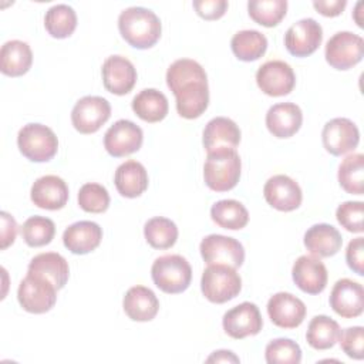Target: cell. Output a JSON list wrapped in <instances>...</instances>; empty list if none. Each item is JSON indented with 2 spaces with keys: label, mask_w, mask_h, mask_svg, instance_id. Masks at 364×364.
Segmentation results:
<instances>
[{
  "label": "cell",
  "mask_w": 364,
  "mask_h": 364,
  "mask_svg": "<svg viewBox=\"0 0 364 364\" xmlns=\"http://www.w3.org/2000/svg\"><path fill=\"white\" fill-rule=\"evenodd\" d=\"M200 289L209 301L222 304L240 293L242 279L236 269L230 266L208 264L202 273Z\"/></svg>",
  "instance_id": "obj_4"
},
{
  "label": "cell",
  "mask_w": 364,
  "mask_h": 364,
  "mask_svg": "<svg viewBox=\"0 0 364 364\" xmlns=\"http://www.w3.org/2000/svg\"><path fill=\"white\" fill-rule=\"evenodd\" d=\"M102 84L107 91L115 95L128 94L136 82L134 64L122 55H109L102 64Z\"/></svg>",
  "instance_id": "obj_19"
},
{
  "label": "cell",
  "mask_w": 364,
  "mask_h": 364,
  "mask_svg": "<svg viewBox=\"0 0 364 364\" xmlns=\"http://www.w3.org/2000/svg\"><path fill=\"white\" fill-rule=\"evenodd\" d=\"M323 41V28L314 18H301L284 34V46L294 57L311 55Z\"/></svg>",
  "instance_id": "obj_13"
},
{
  "label": "cell",
  "mask_w": 364,
  "mask_h": 364,
  "mask_svg": "<svg viewBox=\"0 0 364 364\" xmlns=\"http://www.w3.org/2000/svg\"><path fill=\"white\" fill-rule=\"evenodd\" d=\"M114 183L119 195L136 198L148 188V173L145 166L134 159L121 164L114 175Z\"/></svg>",
  "instance_id": "obj_27"
},
{
  "label": "cell",
  "mask_w": 364,
  "mask_h": 364,
  "mask_svg": "<svg viewBox=\"0 0 364 364\" xmlns=\"http://www.w3.org/2000/svg\"><path fill=\"white\" fill-rule=\"evenodd\" d=\"M44 27L51 37L67 38L77 27V14L74 9L67 4H55L47 10Z\"/></svg>",
  "instance_id": "obj_34"
},
{
  "label": "cell",
  "mask_w": 364,
  "mask_h": 364,
  "mask_svg": "<svg viewBox=\"0 0 364 364\" xmlns=\"http://www.w3.org/2000/svg\"><path fill=\"white\" fill-rule=\"evenodd\" d=\"M326 61L336 70H348L364 55V40L351 31L336 33L326 44Z\"/></svg>",
  "instance_id": "obj_7"
},
{
  "label": "cell",
  "mask_w": 364,
  "mask_h": 364,
  "mask_svg": "<svg viewBox=\"0 0 364 364\" xmlns=\"http://www.w3.org/2000/svg\"><path fill=\"white\" fill-rule=\"evenodd\" d=\"M269 364H299L301 361L300 346L290 338L272 340L264 350Z\"/></svg>",
  "instance_id": "obj_40"
},
{
  "label": "cell",
  "mask_w": 364,
  "mask_h": 364,
  "mask_svg": "<svg viewBox=\"0 0 364 364\" xmlns=\"http://www.w3.org/2000/svg\"><path fill=\"white\" fill-rule=\"evenodd\" d=\"M340 186L353 195H363L364 192V155L351 154L343 159L338 166Z\"/></svg>",
  "instance_id": "obj_35"
},
{
  "label": "cell",
  "mask_w": 364,
  "mask_h": 364,
  "mask_svg": "<svg viewBox=\"0 0 364 364\" xmlns=\"http://www.w3.org/2000/svg\"><path fill=\"white\" fill-rule=\"evenodd\" d=\"M226 0H195L193 9L196 10L198 16L205 20H218L228 10Z\"/></svg>",
  "instance_id": "obj_44"
},
{
  "label": "cell",
  "mask_w": 364,
  "mask_h": 364,
  "mask_svg": "<svg viewBox=\"0 0 364 364\" xmlns=\"http://www.w3.org/2000/svg\"><path fill=\"white\" fill-rule=\"evenodd\" d=\"M240 169L242 161L236 149H215L208 152L203 165V179L209 189L215 192H228L237 185Z\"/></svg>",
  "instance_id": "obj_2"
},
{
  "label": "cell",
  "mask_w": 364,
  "mask_h": 364,
  "mask_svg": "<svg viewBox=\"0 0 364 364\" xmlns=\"http://www.w3.org/2000/svg\"><path fill=\"white\" fill-rule=\"evenodd\" d=\"M256 82L266 95L283 97L293 91L296 75L287 63L282 60H272L259 67L256 73Z\"/></svg>",
  "instance_id": "obj_11"
},
{
  "label": "cell",
  "mask_w": 364,
  "mask_h": 364,
  "mask_svg": "<svg viewBox=\"0 0 364 364\" xmlns=\"http://www.w3.org/2000/svg\"><path fill=\"white\" fill-rule=\"evenodd\" d=\"M347 1L346 0H318L313 1V7L326 17H336L343 13Z\"/></svg>",
  "instance_id": "obj_47"
},
{
  "label": "cell",
  "mask_w": 364,
  "mask_h": 364,
  "mask_svg": "<svg viewBox=\"0 0 364 364\" xmlns=\"http://www.w3.org/2000/svg\"><path fill=\"white\" fill-rule=\"evenodd\" d=\"M247 11L250 18L263 26L274 27L277 26L287 11L286 0H252L247 3Z\"/></svg>",
  "instance_id": "obj_37"
},
{
  "label": "cell",
  "mask_w": 364,
  "mask_h": 364,
  "mask_svg": "<svg viewBox=\"0 0 364 364\" xmlns=\"http://www.w3.org/2000/svg\"><path fill=\"white\" fill-rule=\"evenodd\" d=\"M340 346L341 350L354 360H363L364 357V328L361 326L348 327L340 333Z\"/></svg>",
  "instance_id": "obj_43"
},
{
  "label": "cell",
  "mask_w": 364,
  "mask_h": 364,
  "mask_svg": "<svg viewBox=\"0 0 364 364\" xmlns=\"http://www.w3.org/2000/svg\"><path fill=\"white\" fill-rule=\"evenodd\" d=\"M230 47L237 60L255 61L266 53L267 38L257 30H242L232 37Z\"/></svg>",
  "instance_id": "obj_33"
},
{
  "label": "cell",
  "mask_w": 364,
  "mask_h": 364,
  "mask_svg": "<svg viewBox=\"0 0 364 364\" xmlns=\"http://www.w3.org/2000/svg\"><path fill=\"white\" fill-rule=\"evenodd\" d=\"M266 202L282 212H291L301 203L303 193L299 183L287 175H274L267 179L263 188Z\"/></svg>",
  "instance_id": "obj_15"
},
{
  "label": "cell",
  "mask_w": 364,
  "mask_h": 364,
  "mask_svg": "<svg viewBox=\"0 0 364 364\" xmlns=\"http://www.w3.org/2000/svg\"><path fill=\"white\" fill-rule=\"evenodd\" d=\"M202 141L206 152L220 148L235 149L240 142V129L230 118L216 117L206 124Z\"/></svg>",
  "instance_id": "obj_24"
},
{
  "label": "cell",
  "mask_w": 364,
  "mask_h": 364,
  "mask_svg": "<svg viewBox=\"0 0 364 364\" xmlns=\"http://www.w3.org/2000/svg\"><path fill=\"white\" fill-rule=\"evenodd\" d=\"M17 146L28 161L47 162L57 154L58 139L51 128L31 122L18 131Z\"/></svg>",
  "instance_id": "obj_5"
},
{
  "label": "cell",
  "mask_w": 364,
  "mask_h": 364,
  "mask_svg": "<svg viewBox=\"0 0 364 364\" xmlns=\"http://www.w3.org/2000/svg\"><path fill=\"white\" fill-rule=\"evenodd\" d=\"M293 282L307 294H320L327 286V269L324 263L310 255L300 256L291 269Z\"/></svg>",
  "instance_id": "obj_18"
},
{
  "label": "cell",
  "mask_w": 364,
  "mask_h": 364,
  "mask_svg": "<svg viewBox=\"0 0 364 364\" xmlns=\"http://www.w3.org/2000/svg\"><path fill=\"white\" fill-rule=\"evenodd\" d=\"M198 80H208L203 67L189 58H181L172 63L166 71V84L171 91H175L178 87Z\"/></svg>",
  "instance_id": "obj_38"
},
{
  "label": "cell",
  "mask_w": 364,
  "mask_h": 364,
  "mask_svg": "<svg viewBox=\"0 0 364 364\" xmlns=\"http://www.w3.org/2000/svg\"><path fill=\"white\" fill-rule=\"evenodd\" d=\"M200 256L208 264H225L237 269L243 264L245 249L239 240L223 235H209L202 239Z\"/></svg>",
  "instance_id": "obj_8"
},
{
  "label": "cell",
  "mask_w": 364,
  "mask_h": 364,
  "mask_svg": "<svg viewBox=\"0 0 364 364\" xmlns=\"http://www.w3.org/2000/svg\"><path fill=\"white\" fill-rule=\"evenodd\" d=\"M341 328L338 323L328 316L320 314L314 316L307 327L306 340L314 350H328L331 348L340 337Z\"/></svg>",
  "instance_id": "obj_31"
},
{
  "label": "cell",
  "mask_w": 364,
  "mask_h": 364,
  "mask_svg": "<svg viewBox=\"0 0 364 364\" xmlns=\"http://www.w3.org/2000/svg\"><path fill=\"white\" fill-rule=\"evenodd\" d=\"M323 146L334 156L351 152L360 142V131L348 118H333L321 131Z\"/></svg>",
  "instance_id": "obj_14"
},
{
  "label": "cell",
  "mask_w": 364,
  "mask_h": 364,
  "mask_svg": "<svg viewBox=\"0 0 364 364\" xmlns=\"http://www.w3.org/2000/svg\"><path fill=\"white\" fill-rule=\"evenodd\" d=\"M132 111L145 122H159L162 121L169 109L168 98L164 92L155 88H145L139 91L132 102Z\"/></svg>",
  "instance_id": "obj_30"
},
{
  "label": "cell",
  "mask_w": 364,
  "mask_h": 364,
  "mask_svg": "<svg viewBox=\"0 0 364 364\" xmlns=\"http://www.w3.org/2000/svg\"><path fill=\"white\" fill-rule=\"evenodd\" d=\"M1 250L7 249L10 245H13L14 239H16V233H17V223L14 220V218L7 213V212H1Z\"/></svg>",
  "instance_id": "obj_46"
},
{
  "label": "cell",
  "mask_w": 364,
  "mask_h": 364,
  "mask_svg": "<svg viewBox=\"0 0 364 364\" xmlns=\"http://www.w3.org/2000/svg\"><path fill=\"white\" fill-rule=\"evenodd\" d=\"M118 28L122 38L139 50L155 46L162 31L159 17L145 7H128L122 10L118 17Z\"/></svg>",
  "instance_id": "obj_1"
},
{
  "label": "cell",
  "mask_w": 364,
  "mask_h": 364,
  "mask_svg": "<svg viewBox=\"0 0 364 364\" xmlns=\"http://www.w3.org/2000/svg\"><path fill=\"white\" fill-rule=\"evenodd\" d=\"M331 309L343 318L358 317L364 310V289L351 279H340L330 293Z\"/></svg>",
  "instance_id": "obj_17"
},
{
  "label": "cell",
  "mask_w": 364,
  "mask_h": 364,
  "mask_svg": "<svg viewBox=\"0 0 364 364\" xmlns=\"http://www.w3.org/2000/svg\"><path fill=\"white\" fill-rule=\"evenodd\" d=\"M27 272L48 279L58 290L65 286L70 276V267L67 260L55 252H47L34 256L28 263Z\"/></svg>",
  "instance_id": "obj_29"
},
{
  "label": "cell",
  "mask_w": 364,
  "mask_h": 364,
  "mask_svg": "<svg viewBox=\"0 0 364 364\" xmlns=\"http://www.w3.org/2000/svg\"><path fill=\"white\" fill-rule=\"evenodd\" d=\"M343 245L341 233L328 223H317L304 233V246L316 257L334 256Z\"/></svg>",
  "instance_id": "obj_25"
},
{
  "label": "cell",
  "mask_w": 364,
  "mask_h": 364,
  "mask_svg": "<svg viewBox=\"0 0 364 364\" xmlns=\"http://www.w3.org/2000/svg\"><path fill=\"white\" fill-rule=\"evenodd\" d=\"M33 64V53L27 43L10 40L0 50V70L4 75L20 77L26 74Z\"/></svg>",
  "instance_id": "obj_28"
},
{
  "label": "cell",
  "mask_w": 364,
  "mask_h": 364,
  "mask_svg": "<svg viewBox=\"0 0 364 364\" xmlns=\"http://www.w3.org/2000/svg\"><path fill=\"white\" fill-rule=\"evenodd\" d=\"M122 307L131 320L149 321L159 310V300L151 289L145 286H134L125 293Z\"/></svg>",
  "instance_id": "obj_26"
},
{
  "label": "cell",
  "mask_w": 364,
  "mask_h": 364,
  "mask_svg": "<svg viewBox=\"0 0 364 364\" xmlns=\"http://www.w3.org/2000/svg\"><path fill=\"white\" fill-rule=\"evenodd\" d=\"M208 363H239V357H236L232 351L219 350L206 358Z\"/></svg>",
  "instance_id": "obj_48"
},
{
  "label": "cell",
  "mask_w": 364,
  "mask_h": 364,
  "mask_svg": "<svg viewBox=\"0 0 364 364\" xmlns=\"http://www.w3.org/2000/svg\"><path fill=\"white\" fill-rule=\"evenodd\" d=\"M151 276L155 286L164 293L176 294L189 287L192 267L181 255H164L154 262Z\"/></svg>",
  "instance_id": "obj_3"
},
{
  "label": "cell",
  "mask_w": 364,
  "mask_h": 364,
  "mask_svg": "<svg viewBox=\"0 0 364 364\" xmlns=\"http://www.w3.org/2000/svg\"><path fill=\"white\" fill-rule=\"evenodd\" d=\"M111 117L109 102L97 95H87L80 98L73 111L71 122L80 134L97 132Z\"/></svg>",
  "instance_id": "obj_9"
},
{
  "label": "cell",
  "mask_w": 364,
  "mask_h": 364,
  "mask_svg": "<svg viewBox=\"0 0 364 364\" xmlns=\"http://www.w3.org/2000/svg\"><path fill=\"white\" fill-rule=\"evenodd\" d=\"M267 314L274 326L280 328H296L306 317V306L291 293L279 291L269 299Z\"/></svg>",
  "instance_id": "obj_16"
},
{
  "label": "cell",
  "mask_w": 364,
  "mask_h": 364,
  "mask_svg": "<svg viewBox=\"0 0 364 364\" xmlns=\"http://www.w3.org/2000/svg\"><path fill=\"white\" fill-rule=\"evenodd\" d=\"M144 141L142 129L129 119H118L104 135V148L114 158L136 152Z\"/></svg>",
  "instance_id": "obj_12"
},
{
  "label": "cell",
  "mask_w": 364,
  "mask_h": 364,
  "mask_svg": "<svg viewBox=\"0 0 364 364\" xmlns=\"http://www.w3.org/2000/svg\"><path fill=\"white\" fill-rule=\"evenodd\" d=\"M144 236L154 249H169L176 243L178 228L171 219L155 216L145 223Z\"/></svg>",
  "instance_id": "obj_36"
},
{
  "label": "cell",
  "mask_w": 364,
  "mask_h": 364,
  "mask_svg": "<svg viewBox=\"0 0 364 364\" xmlns=\"http://www.w3.org/2000/svg\"><path fill=\"white\" fill-rule=\"evenodd\" d=\"M55 235V225L50 218L31 216L21 226V236L30 247L48 245Z\"/></svg>",
  "instance_id": "obj_39"
},
{
  "label": "cell",
  "mask_w": 364,
  "mask_h": 364,
  "mask_svg": "<svg viewBox=\"0 0 364 364\" xmlns=\"http://www.w3.org/2000/svg\"><path fill=\"white\" fill-rule=\"evenodd\" d=\"M57 287L46 277L27 272L17 289L20 306L33 314L50 311L57 301Z\"/></svg>",
  "instance_id": "obj_6"
},
{
  "label": "cell",
  "mask_w": 364,
  "mask_h": 364,
  "mask_svg": "<svg viewBox=\"0 0 364 364\" xmlns=\"http://www.w3.org/2000/svg\"><path fill=\"white\" fill-rule=\"evenodd\" d=\"M172 92L176 98V111L182 118H199L209 105L208 80L186 82Z\"/></svg>",
  "instance_id": "obj_20"
},
{
  "label": "cell",
  "mask_w": 364,
  "mask_h": 364,
  "mask_svg": "<svg viewBox=\"0 0 364 364\" xmlns=\"http://www.w3.org/2000/svg\"><path fill=\"white\" fill-rule=\"evenodd\" d=\"M303 114L294 102H279L269 108L266 114V127L276 138H290L301 127Z\"/></svg>",
  "instance_id": "obj_22"
},
{
  "label": "cell",
  "mask_w": 364,
  "mask_h": 364,
  "mask_svg": "<svg viewBox=\"0 0 364 364\" xmlns=\"http://www.w3.org/2000/svg\"><path fill=\"white\" fill-rule=\"evenodd\" d=\"M30 196L36 206L57 210L64 208L68 200V186L60 176L46 175L33 183Z\"/></svg>",
  "instance_id": "obj_21"
},
{
  "label": "cell",
  "mask_w": 364,
  "mask_h": 364,
  "mask_svg": "<svg viewBox=\"0 0 364 364\" xmlns=\"http://www.w3.org/2000/svg\"><path fill=\"white\" fill-rule=\"evenodd\" d=\"M348 267L358 276H364V240L361 236L353 239L346 250Z\"/></svg>",
  "instance_id": "obj_45"
},
{
  "label": "cell",
  "mask_w": 364,
  "mask_h": 364,
  "mask_svg": "<svg viewBox=\"0 0 364 364\" xmlns=\"http://www.w3.org/2000/svg\"><path fill=\"white\" fill-rule=\"evenodd\" d=\"M210 218L223 229L239 230L247 225L249 212L239 200L223 199L210 208Z\"/></svg>",
  "instance_id": "obj_32"
},
{
  "label": "cell",
  "mask_w": 364,
  "mask_h": 364,
  "mask_svg": "<svg viewBox=\"0 0 364 364\" xmlns=\"http://www.w3.org/2000/svg\"><path fill=\"white\" fill-rule=\"evenodd\" d=\"M364 203L361 200H347L341 203L336 210L337 222L348 232L361 233L363 228Z\"/></svg>",
  "instance_id": "obj_42"
},
{
  "label": "cell",
  "mask_w": 364,
  "mask_h": 364,
  "mask_svg": "<svg viewBox=\"0 0 364 364\" xmlns=\"http://www.w3.org/2000/svg\"><path fill=\"white\" fill-rule=\"evenodd\" d=\"M102 239V229L91 220H80L70 225L63 233L64 246L74 255H87L95 250Z\"/></svg>",
  "instance_id": "obj_23"
},
{
  "label": "cell",
  "mask_w": 364,
  "mask_h": 364,
  "mask_svg": "<svg viewBox=\"0 0 364 364\" xmlns=\"http://www.w3.org/2000/svg\"><path fill=\"white\" fill-rule=\"evenodd\" d=\"M222 326L229 337L242 340L259 334L263 327V318L255 303L243 301L223 314Z\"/></svg>",
  "instance_id": "obj_10"
},
{
  "label": "cell",
  "mask_w": 364,
  "mask_h": 364,
  "mask_svg": "<svg viewBox=\"0 0 364 364\" xmlns=\"http://www.w3.org/2000/svg\"><path fill=\"white\" fill-rule=\"evenodd\" d=\"M78 205L88 213H102L109 206V193L100 183H84L78 192Z\"/></svg>",
  "instance_id": "obj_41"
}]
</instances>
